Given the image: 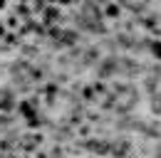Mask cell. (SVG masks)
<instances>
[{"label": "cell", "instance_id": "cell-1", "mask_svg": "<svg viewBox=\"0 0 161 158\" xmlns=\"http://www.w3.org/2000/svg\"><path fill=\"white\" fill-rule=\"evenodd\" d=\"M151 109H154L156 114H161V97H154V101H151Z\"/></svg>", "mask_w": 161, "mask_h": 158}, {"label": "cell", "instance_id": "cell-2", "mask_svg": "<svg viewBox=\"0 0 161 158\" xmlns=\"http://www.w3.org/2000/svg\"><path fill=\"white\" fill-rule=\"evenodd\" d=\"M151 50H154V55H159V59H161V42H156Z\"/></svg>", "mask_w": 161, "mask_h": 158}]
</instances>
